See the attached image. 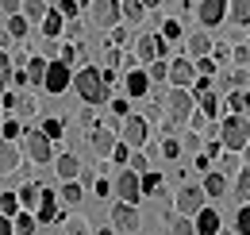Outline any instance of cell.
<instances>
[{
  "label": "cell",
  "mask_w": 250,
  "mask_h": 235,
  "mask_svg": "<svg viewBox=\"0 0 250 235\" xmlns=\"http://www.w3.org/2000/svg\"><path fill=\"white\" fill-rule=\"evenodd\" d=\"M146 166H150V162H146L143 154H135V158H131V170H135V174H139V170H146Z\"/></svg>",
  "instance_id": "cell-50"
},
{
  "label": "cell",
  "mask_w": 250,
  "mask_h": 235,
  "mask_svg": "<svg viewBox=\"0 0 250 235\" xmlns=\"http://www.w3.org/2000/svg\"><path fill=\"white\" fill-rule=\"evenodd\" d=\"M0 235H16V232H12V220H8V216H0Z\"/></svg>",
  "instance_id": "cell-53"
},
{
  "label": "cell",
  "mask_w": 250,
  "mask_h": 235,
  "mask_svg": "<svg viewBox=\"0 0 250 235\" xmlns=\"http://www.w3.org/2000/svg\"><path fill=\"white\" fill-rule=\"evenodd\" d=\"M162 50H166V39H162V35H143V39H139V58L143 62L162 58Z\"/></svg>",
  "instance_id": "cell-14"
},
{
  "label": "cell",
  "mask_w": 250,
  "mask_h": 235,
  "mask_svg": "<svg viewBox=\"0 0 250 235\" xmlns=\"http://www.w3.org/2000/svg\"><path fill=\"white\" fill-rule=\"evenodd\" d=\"M143 143H146V119L127 116L124 119V147H143Z\"/></svg>",
  "instance_id": "cell-10"
},
{
  "label": "cell",
  "mask_w": 250,
  "mask_h": 235,
  "mask_svg": "<svg viewBox=\"0 0 250 235\" xmlns=\"http://www.w3.org/2000/svg\"><path fill=\"white\" fill-rule=\"evenodd\" d=\"M89 143H93V150L104 158V154H112V147H116V135L108 131V127H93V135H89Z\"/></svg>",
  "instance_id": "cell-16"
},
{
  "label": "cell",
  "mask_w": 250,
  "mask_h": 235,
  "mask_svg": "<svg viewBox=\"0 0 250 235\" xmlns=\"http://www.w3.org/2000/svg\"><path fill=\"white\" fill-rule=\"evenodd\" d=\"M112 112H116V116H127V100H112Z\"/></svg>",
  "instance_id": "cell-52"
},
{
  "label": "cell",
  "mask_w": 250,
  "mask_h": 235,
  "mask_svg": "<svg viewBox=\"0 0 250 235\" xmlns=\"http://www.w3.org/2000/svg\"><path fill=\"white\" fill-rule=\"evenodd\" d=\"M20 16H23L27 24H42V16H46V4H42V0H23V4H20Z\"/></svg>",
  "instance_id": "cell-19"
},
{
  "label": "cell",
  "mask_w": 250,
  "mask_h": 235,
  "mask_svg": "<svg viewBox=\"0 0 250 235\" xmlns=\"http://www.w3.org/2000/svg\"><path fill=\"white\" fill-rule=\"evenodd\" d=\"M177 154H181V143H177V139H166V143H162V158H177Z\"/></svg>",
  "instance_id": "cell-42"
},
{
  "label": "cell",
  "mask_w": 250,
  "mask_h": 235,
  "mask_svg": "<svg viewBox=\"0 0 250 235\" xmlns=\"http://www.w3.org/2000/svg\"><path fill=\"white\" fill-rule=\"evenodd\" d=\"M247 197H250V170H247V162H243L239 181H235V201H239V205H247Z\"/></svg>",
  "instance_id": "cell-28"
},
{
  "label": "cell",
  "mask_w": 250,
  "mask_h": 235,
  "mask_svg": "<svg viewBox=\"0 0 250 235\" xmlns=\"http://www.w3.org/2000/svg\"><path fill=\"white\" fill-rule=\"evenodd\" d=\"M112 158H116V162L124 166L127 158H131V147H124V143H116V147H112Z\"/></svg>",
  "instance_id": "cell-46"
},
{
  "label": "cell",
  "mask_w": 250,
  "mask_h": 235,
  "mask_svg": "<svg viewBox=\"0 0 250 235\" xmlns=\"http://www.w3.org/2000/svg\"><path fill=\"white\" fill-rule=\"evenodd\" d=\"M62 27H65V20L58 16V12H46V16H42V35H46V39H58Z\"/></svg>",
  "instance_id": "cell-23"
},
{
  "label": "cell",
  "mask_w": 250,
  "mask_h": 235,
  "mask_svg": "<svg viewBox=\"0 0 250 235\" xmlns=\"http://www.w3.org/2000/svg\"><path fill=\"white\" fill-rule=\"evenodd\" d=\"M16 166H20V150H16V143L0 139V174H12Z\"/></svg>",
  "instance_id": "cell-17"
},
{
  "label": "cell",
  "mask_w": 250,
  "mask_h": 235,
  "mask_svg": "<svg viewBox=\"0 0 250 235\" xmlns=\"http://www.w3.org/2000/svg\"><path fill=\"white\" fill-rule=\"evenodd\" d=\"M16 135H23V127H20V123H16V119H8V123H4V139H8V143H12V139H16Z\"/></svg>",
  "instance_id": "cell-45"
},
{
  "label": "cell",
  "mask_w": 250,
  "mask_h": 235,
  "mask_svg": "<svg viewBox=\"0 0 250 235\" xmlns=\"http://www.w3.org/2000/svg\"><path fill=\"white\" fill-rule=\"evenodd\" d=\"M77 174H81V162H77L73 154H58V177H62V181H73Z\"/></svg>",
  "instance_id": "cell-21"
},
{
  "label": "cell",
  "mask_w": 250,
  "mask_h": 235,
  "mask_svg": "<svg viewBox=\"0 0 250 235\" xmlns=\"http://www.w3.org/2000/svg\"><path fill=\"white\" fill-rule=\"evenodd\" d=\"M69 85L81 93V100L93 108V104H104L108 100V85H104V77H100V70H93V66H85V70H77L73 73V81Z\"/></svg>",
  "instance_id": "cell-1"
},
{
  "label": "cell",
  "mask_w": 250,
  "mask_h": 235,
  "mask_svg": "<svg viewBox=\"0 0 250 235\" xmlns=\"http://www.w3.org/2000/svg\"><path fill=\"white\" fill-rule=\"evenodd\" d=\"M58 16H62V20L77 16V4H73V0H62V4H58Z\"/></svg>",
  "instance_id": "cell-47"
},
{
  "label": "cell",
  "mask_w": 250,
  "mask_h": 235,
  "mask_svg": "<svg viewBox=\"0 0 250 235\" xmlns=\"http://www.w3.org/2000/svg\"><path fill=\"white\" fill-rule=\"evenodd\" d=\"M158 189H162V177H158V174L146 170V174L139 177V193H158Z\"/></svg>",
  "instance_id": "cell-32"
},
{
  "label": "cell",
  "mask_w": 250,
  "mask_h": 235,
  "mask_svg": "<svg viewBox=\"0 0 250 235\" xmlns=\"http://www.w3.org/2000/svg\"><path fill=\"white\" fill-rule=\"evenodd\" d=\"M247 58H250L247 43H243V47H235V66H239V70H247Z\"/></svg>",
  "instance_id": "cell-48"
},
{
  "label": "cell",
  "mask_w": 250,
  "mask_h": 235,
  "mask_svg": "<svg viewBox=\"0 0 250 235\" xmlns=\"http://www.w3.org/2000/svg\"><path fill=\"white\" fill-rule=\"evenodd\" d=\"M20 4H23V0H0V8H4L8 16H20Z\"/></svg>",
  "instance_id": "cell-49"
},
{
  "label": "cell",
  "mask_w": 250,
  "mask_h": 235,
  "mask_svg": "<svg viewBox=\"0 0 250 235\" xmlns=\"http://www.w3.org/2000/svg\"><path fill=\"white\" fill-rule=\"evenodd\" d=\"M166 77L173 81V89H188L192 81H196V70H192V62H188V58H177L169 70H166Z\"/></svg>",
  "instance_id": "cell-8"
},
{
  "label": "cell",
  "mask_w": 250,
  "mask_h": 235,
  "mask_svg": "<svg viewBox=\"0 0 250 235\" xmlns=\"http://www.w3.org/2000/svg\"><path fill=\"white\" fill-rule=\"evenodd\" d=\"M166 70H169V66H166L162 58H154V62H150V73H146V81H166Z\"/></svg>",
  "instance_id": "cell-38"
},
{
  "label": "cell",
  "mask_w": 250,
  "mask_h": 235,
  "mask_svg": "<svg viewBox=\"0 0 250 235\" xmlns=\"http://www.w3.org/2000/svg\"><path fill=\"white\" fill-rule=\"evenodd\" d=\"M69 81H73V73H69V66H65V62H46V73H42L46 93H65Z\"/></svg>",
  "instance_id": "cell-5"
},
{
  "label": "cell",
  "mask_w": 250,
  "mask_h": 235,
  "mask_svg": "<svg viewBox=\"0 0 250 235\" xmlns=\"http://www.w3.org/2000/svg\"><path fill=\"white\" fill-rule=\"evenodd\" d=\"M192 93L188 89H169V96H166V112H169V119H181L185 123L188 116H192Z\"/></svg>",
  "instance_id": "cell-4"
},
{
  "label": "cell",
  "mask_w": 250,
  "mask_h": 235,
  "mask_svg": "<svg viewBox=\"0 0 250 235\" xmlns=\"http://www.w3.org/2000/svg\"><path fill=\"white\" fill-rule=\"evenodd\" d=\"M73 4H89V0H73Z\"/></svg>",
  "instance_id": "cell-57"
},
{
  "label": "cell",
  "mask_w": 250,
  "mask_h": 235,
  "mask_svg": "<svg viewBox=\"0 0 250 235\" xmlns=\"http://www.w3.org/2000/svg\"><path fill=\"white\" fill-rule=\"evenodd\" d=\"M116 193H120V201L124 205H135L143 193H139V174L135 170H120V177H116Z\"/></svg>",
  "instance_id": "cell-7"
},
{
  "label": "cell",
  "mask_w": 250,
  "mask_h": 235,
  "mask_svg": "<svg viewBox=\"0 0 250 235\" xmlns=\"http://www.w3.org/2000/svg\"><path fill=\"white\" fill-rule=\"evenodd\" d=\"M227 108H231L235 116L247 119V89H231V96H227Z\"/></svg>",
  "instance_id": "cell-27"
},
{
  "label": "cell",
  "mask_w": 250,
  "mask_h": 235,
  "mask_svg": "<svg viewBox=\"0 0 250 235\" xmlns=\"http://www.w3.org/2000/svg\"><path fill=\"white\" fill-rule=\"evenodd\" d=\"M192 232H196V235H219V212H216V208H200Z\"/></svg>",
  "instance_id": "cell-13"
},
{
  "label": "cell",
  "mask_w": 250,
  "mask_h": 235,
  "mask_svg": "<svg viewBox=\"0 0 250 235\" xmlns=\"http://www.w3.org/2000/svg\"><path fill=\"white\" fill-rule=\"evenodd\" d=\"M235 232L239 235H250V208L239 205V216H235Z\"/></svg>",
  "instance_id": "cell-33"
},
{
  "label": "cell",
  "mask_w": 250,
  "mask_h": 235,
  "mask_svg": "<svg viewBox=\"0 0 250 235\" xmlns=\"http://www.w3.org/2000/svg\"><path fill=\"white\" fill-rule=\"evenodd\" d=\"M42 135L46 139H62V119H46L42 123Z\"/></svg>",
  "instance_id": "cell-39"
},
{
  "label": "cell",
  "mask_w": 250,
  "mask_h": 235,
  "mask_svg": "<svg viewBox=\"0 0 250 235\" xmlns=\"http://www.w3.org/2000/svg\"><path fill=\"white\" fill-rule=\"evenodd\" d=\"M173 235H196L192 232V220H188V216H177V220H173Z\"/></svg>",
  "instance_id": "cell-40"
},
{
  "label": "cell",
  "mask_w": 250,
  "mask_h": 235,
  "mask_svg": "<svg viewBox=\"0 0 250 235\" xmlns=\"http://www.w3.org/2000/svg\"><path fill=\"white\" fill-rule=\"evenodd\" d=\"M39 220L42 224H54L58 220V197L50 189H39Z\"/></svg>",
  "instance_id": "cell-15"
},
{
  "label": "cell",
  "mask_w": 250,
  "mask_h": 235,
  "mask_svg": "<svg viewBox=\"0 0 250 235\" xmlns=\"http://www.w3.org/2000/svg\"><path fill=\"white\" fill-rule=\"evenodd\" d=\"M27 27H31V24H27L23 16H8V35H12V39H23Z\"/></svg>",
  "instance_id": "cell-30"
},
{
  "label": "cell",
  "mask_w": 250,
  "mask_h": 235,
  "mask_svg": "<svg viewBox=\"0 0 250 235\" xmlns=\"http://www.w3.org/2000/svg\"><path fill=\"white\" fill-rule=\"evenodd\" d=\"M124 16L131 24H139V20H143V4H139V0H124Z\"/></svg>",
  "instance_id": "cell-37"
},
{
  "label": "cell",
  "mask_w": 250,
  "mask_h": 235,
  "mask_svg": "<svg viewBox=\"0 0 250 235\" xmlns=\"http://www.w3.org/2000/svg\"><path fill=\"white\" fill-rule=\"evenodd\" d=\"M196 16H200L204 27H216L219 20L227 16V0H200V12H196Z\"/></svg>",
  "instance_id": "cell-12"
},
{
  "label": "cell",
  "mask_w": 250,
  "mask_h": 235,
  "mask_svg": "<svg viewBox=\"0 0 250 235\" xmlns=\"http://www.w3.org/2000/svg\"><path fill=\"white\" fill-rule=\"evenodd\" d=\"M150 81H146V70H131L127 73V96H146Z\"/></svg>",
  "instance_id": "cell-18"
},
{
  "label": "cell",
  "mask_w": 250,
  "mask_h": 235,
  "mask_svg": "<svg viewBox=\"0 0 250 235\" xmlns=\"http://www.w3.org/2000/svg\"><path fill=\"white\" fill-rule=\"evenodd\" d=\"M177 35H181V24H177V20H166V24H162V39H177Z\"/></svg>",
  "instance_id": "cell-41"
},
{
  "label": "cell",
  "mask_w": 250,
  "mask_h": 235,
  "mask_svg": "<svg viewBox=\"0 0 250 235\" xmlns=\"http://www.w3.org/2000/svg\"><path fill=\"white\" fill-rule=\"evenodd\" d=\"M65 235H89V224H85V220H69V224H65Z\"/></svg>",
  "instance_id": "cell-43"
},
{
  "label": "cell",
  "mask_w": 250,
  "mask_h": 235,
  "mask_svg": "<svg viewBox=\"0 0 250 235\" xmlns=\"http://www.w3.org/2000/svg\"><path fill=\"white\" fill-rule=\"evenodd\" d=\"M196 93H212V77H200V81H196Z\"/></svg>",
  "instance_id": "cell-51"
},
{
  "label": "cell",
  "mask_w": 250,
  "mask_h": 235,
  "mask_svg": "<svg viewBox=\"0 0 250 235\" xmlns=\"http://www.w3.org/2000/svg\"><path fill=\"white\" fill-rule=\"evenodd\" d=\"M81 123H85V127H93V123H96V116H93V108H85V112H81Z\"/></svg>",
  "instance_id": "cell-54"
},
{
  "label": "cell",
  "mask_w": 250,
  "mask_h": 235,
  "mask_svg": "<svg viewBox=\"0 0 250 235\" xmlns=\"http://www.w3.org/2000/svg\"><path fill=\"white\" fill-rule=\"evenodd\" d=\"M62 201H65V205H77V201H81V185L65 181V185H62Z\"/></svg>",
  "instance_id": "cell-36"
},
{
  "label": "cell",
  "mask_w": 250,
  "mask_h": 235,
  "mask_svg": "<svg viewBox=\"0 0 250 235\" xmlns=\"http://www.w3.org/2000/svg\"><path fill=\"white\" fill-rule=\"evenodd\" d=\"M219 135H223V147L231 150V154L247 150V143H250V127H247V119H243V116H231V119H223Z\"/></svg>",
  "instance_id": "cell-2"
},
{
  "label": "cell",
  "mask_w": 250,
  "mask_h": 235,
  "mask_svg": "<svg viewBox=\"0 0 250 235\" xmlns=\"http://www.w3.org/2000/svg\"><path fill=\"white\" fill-rule=\"evenodd\" d=\"M8 81H12V58H8L4 50H0V93L8 89Z\"/></svg>",
  "instance_id": "cell-35"
},
{
  "label": "cell",
  "mask_w": 250,
  "mask_h": 235,
  "mask_svg": "<svg viewBox=\"0 0 250 235\" xmlns=\"http://www.w3.org/2000/svg\"><path fill=\"white\" fill-rule=\"evenodd\" d=\"M227 16H231L239 27H247V20H250V0H227Z\"/></svg>",
  "instance_id": "cell-22"
},
{
  "label": "cell",
  "mask_w": 250,
  "mask_h": 235,
  "mask_svg": "<svg viewBox=\"0 0 250 235\" xmlns=\"http://www.w3.org/2000/svg\"><path fill=\"white\" fill-rule=\"evenodd\" d=\"M16 201H20V208H27V212H31V208H39V185H31V181H27V185L16 193Z\"/></svg>",
  "instance_id": "cell-25"
},
{
  "label": "cell",
  "mask_w": 250,
  "mask_h": 235,
  "mask_svg": "<svg viewBox=\"0 0 250 235\" xmlns=\"http://www.w3.org/2000/svg\"><path fill=\"white\" fill-rule=\"evenodd\" d=\"M200 193H204V197H223V193H227V177L208 170V177H204V189H200Z\"/></svg>",
  "instance_id": "cell-20"
},
{
  "label": "cell",
  "mask_w": 250,
  "mask_h": 235,
  "mask_svg": "<svg viewBox=\"0 0 250 235\" xmlns=\"http://www.w3.org/2000/svg\"><path fill=\"white\" fill-rule=\"evenodd\" d=\"M139 4H143V8H158L162 0H139Z\"/></svg>",
  "instance_id": "cell-55"
},
{
  "label": "cell",
  "mask_w": 250,
  "mask_h": 235,
  "mask_svg": "<svg viewBox=\"0 0 250 235\" xmlns=\"http://www.w3.org/2000/svg\"><path fill=\"white\" fill-rule=\"evenodd\" d=\"M42 73H46V58H27L23 77H27V81H35V85H42Z\"/></svg>",
  "instance_id": "cell-29"
},
{
  "label": "cell",
  "mask_w": 250,
  "mask_h": 235,
  "mask_svg": "<svg viewBox=\"0 0 250 235\" xmlns=\"http://www.w3.org/2000/svg\"><path fill=\"white\" fill-rule=\"evenodd\" d=\"M16 108H20L23 116H31V112H39V100H35L31 93H23V96H16Z\"/></svg>",
  "instance_id": "cell-34"
},
{
  "label": "cell",
  "mask_w": 250,
  "mask_h": 235,
  "mask_svg": "<svg viewBox=\"0 0 250 235\" xmlns=\"http://www.w3.org/2000/svg\"><path fill=\"white\" fill-rule=\"evenodd\" d=\"M16 212H20V201H16V193H0V216H8V220H12Z\"/></svg>",
  "instance_id": "cell-31"
},
{
  "label": "cell",
  "mask_w": 250,
  "mask_h": 235,
  "mask_svg": "<svg viewBox=\"0 0 250 235\" xmlns=\"http://www.w3.org/2000/svg\"><path fill=\"white\" fill-rule=\"evenodd\" d=\"M192 70H196L200 77H212V73H216V62H212V58H200V66H192Z\"/></svg>",
  "instance_id": "cell-44"
},
{
  "label": "cell",
  "mask_w": 250,
  "mask_h": 235,
  "mask_svg": "<svg viewBox=\"0 0 250 235\" xmlns=\"http://www.w3.org/2000/svg\"><path fill=\"white\" fill-rule=\"evenodd\" d=\"M23 150H27V158L39 162V166L50 162V139H46L42 131H27V135H23Z\"/></svg>",
  "instance_id": "cell-6"
},
{
  "label": "cell",
  "mask_w": 250,
  "mask_h": 235,
  "mask_svg": "<svg viewBox=\"0 0 250 235\" xmlns=\"http://www.w3.org/2000/svg\"><path fill=\"white\" fill-rule=\"evenodd\" d=\"M112 228H120V232H139V212H135V205H120L112 208Z\"/></svg>",
  "instance_id": "cell-11"
},
{
  "label": "cell",
  "mask_w": 250,
  "mask_h": 235,
  "mask_svg": "<svg viewBox=\"0 0 250 235\" xmlns=\"http://www.w3.org/2000/svg\"><path fill=\"white\" fill-rule=\"evenodd\" d=\"M35 220L31 212H16V220H12V232H20V235H35Z\"/></svg>",
  "instance_id": "cell-26"
},
{
  "label": "cell",
  "mask_w": 250,
  "mask_h": 235,
  "mask_svg": "<svg viewBox=\"0 0 250 235\" xmlns=\"http://www.w3.org/2000/svg\"><path fill=\"white\" fill-rule=\"evenodd\" d=\"M89 20H93V27L112 31L120 24V0H89Z\"/></svg>",
  "instance_id": "cell-3"
},
{
  "label": "cell",
  "mask_w": 250,
  "mask_h": 235,
  "mask_svg": "<svg viewBox=\"0 0 250 235\" xmlns=\"http://www.w3.org/2000/svg\"><path fill=\"white\" fill-rule=\"evenodd\" d=\"M208 50H212V43H208V35H204V31L188 35V54H192V58H204Z\"/></svg>",
  "instance_id": "cell-24"
},
{
  "label": "cell",
  "mask_w": 250,
  "mask_h": 235,
  "mask_svg": "<svg viewBox=\"0 0 250 235\" xmlns=\"http://www.w3.org/2000/svg\"><path fill=\"white\" fill-rule=\"evenodd\" d=\"M96 235H112V228H100V232H96Z\"/></svg>",
  "instance_id": "cell-56"
},
{
  "label": "cell",
  "mask_w": 250,
  "mask_h": 235,
  "mask_svg": "<svg viewBox=\"0 0 250 235\" xmlns=\"http://www.w3.org/2000/svg\"><path fill=\"white\" fill-rule=\"evenodd\" d=\"M200 208H204V193H200L196 185H185V189L177 193V212H181V216H196Z\"/></svg>",
  "instance_id": "cell-9"
}]
</instances>
